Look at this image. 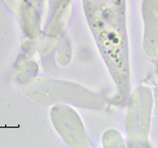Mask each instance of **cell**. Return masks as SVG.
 Listing matches in <instances>:
<instances>
[{
    "label": "cell",
    "mask_w": 158,
    "mask_h": 148,
    "mask_svg": "<svg viewBox=\"0 0 158 148\" xmlns=\"http://www.w3.org/2000/svg\"><path fill=\"white\" fill-rule=\"evenodd\" d=\"M85 12L99 49L116 84L124 91L129 82L125 0H83Z\"/></svg>",
    "instance_id": "cell-1"
}]
</instances>
